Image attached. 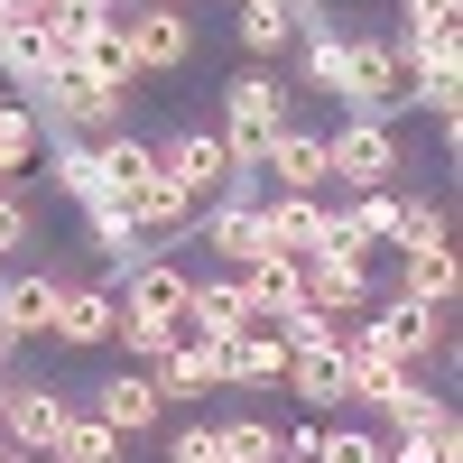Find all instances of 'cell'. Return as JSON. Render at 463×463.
Listing matches in <instances>:
<instances>
[{
  "label": "cell",
  "mask_w": 463,
  "mask_h": 463,
  "mask_svg": "<svg viewBox=\"0 0 463 463\" xmlns=\"http://www.w3.org/2000/svg\"><path fill=\"white\" fill-rule=\"evenodd\" d=\"M279 130H288V84H279V74H260V65H241V74H232V84H222V148H232V167H241V176H260L269 167V148H279Z\"/></svg>",
  "instance_id": "obj_1"
},
{
  "label": "cell",
  "mask_w": 463,
  "mask_h": 463,
  "mask_svg": "<svg viewBox=\"0 0 463 463\" xmlns=\"http://www.w3.org/2000/svg\"><path fill=\"white\" fill-rule=\"evenodd\" d=\"M343 121H399L408 111V65H399V37H343Z\"/></svg>",
  "instance_id": "obj_2"
},
{
  "label": "cell",
  "mask_w": 463,
  "mask_h": 463,
  "mask_svg": "<svg viewBox=\"0 0 463 463\" xmlns=\"http://www.w3.org/2000/svg\"><path fill=\"white\" fill-rule=\"evenodd\" d=\"M353 353H390L399 371H427V353H445V306L371 297L362 316H353Z\"/></svg>",
  "instance_id": "obj_3"
},
{
  "label": "cell",
  "mask_w": 463,
  "mask_h": 463,
  "mask_svg": "<svg viewBox=\"0 0 463 463\" xmlns=\"http://www.w3.org/2000/svg\"><path fill=\"white\" fill-rule=\"evenodd\" d=\"M121 19V47H130V74H176L195 56V19H185V0H130Z\"/></svg>",
  "instance_id": "obj_4"
},
{
  "label": "cell",
  "mask_w": 463,
  "mask_h": 463,
  "mask_svg": "<svg viewBox=\"0 0 463 463\" xmlns=\"http://www.w3.org/2000/svg\"><path fill=\"white\" fill-rule=\"evenodd\" d=\"M297 279H306V306H325V316H362V306H371V250L334 232L325 250L297 260Z\"/></svg>",
  "instance_id": "obj_5"
},
{
  "label": "cell",
  "mask_w": 463,
  "mask_h": 463,
  "mask_svg": "<svg viewBox=\"0 0 463 463\" xmlns=\"http://www.w3.org/2000/svg\"><path fill=\"white\" fill-rule=\"evenodd\" d=\"M325 167H334V185H353V195H380V185L399 176V130L390 121H343V130H325Z\"/></svg>",
  "instance_id": "obj_6"
},
{
  "label": "cell",
  "mask_w": 463,
  "mask_h": 463,
  "mask_svg": "<svg viewBox=\"0 0 463 463\" xmlns=\"http://www.w3.org/2000/svg\"><path fill=\"white\" fill-rule=\"evenodd\" d=\"M158 167H167V176L185 185V204H195V213H204V204L222 195L232 176H241V167H232V148H222L213 130H176V139H158Z\"/></svg>",
  "instance_id": "obj_7"
},
{
  "label": "cell",
  "mask_w": 463,
  "mask_h": 463,
  "mask_svg": "<svg viewBox=\"0 0 463 463\" xmlns=\"http://www.w3.org/2000/svg\"><path fill=\"white\" fill-rule=\"evenodd\" d=\"M65 353H102L111 334H121V297H111L102 279H65V297H56V325H47Z\"/></svg>",
  "instance_id": "obj_8"
},
{
  "label": "cell",
  "mask_w": 463,
  "mask_h": 463,
  "mask_svg": "<svg viewBox=\"0 0 463 463\" xmlns=\"http://www.w3.org/2000/svg\"><path fill=\"white\" fill-rule=\"evenodd\" d=\"M65 417H74V399L56 390V380H10V408H0V436H10L19 454H47V445L65 436Z\"/></svg>",
  "instance_id": "obj_9"
},
{
  "label": "cell",
  "mask_w": 463,
  "mask_h": 463,
  "mask_svg": "<svg viewBox=\"0 0 463 463\" xmlns=\"http://www.w3.org/2000/svg\"><path fill=\"white\" fill-rule=\"evenodd\" d=\"M56 297H65V269H10V279H0V334L37 343L56 325Z\"/></svg>",
  "instance_id": "obj_10"
},
{
  "label": "cell",
  "mask_w": 463,
  "mask_h": 463,
  "mask_svg": "<svg viewBox=\"0 0 463 463\" xmlns=\"http://www.w3.org/2000/svg\"><path fill=\"white\" fill-rule=\"evenodd\" d=\"M56 37H47V19H10V28H0V74H10V102H37V93H47L56 84Z\"/></svg>",
  "instance_id": "obj_11"
},
{
  "label": "cell",
  "mask_w": 463,
  "mask_h": 463,
  "mask_svg": "<svg viewBox=\"0 0 463 463\" xmlns=\"http://www.w3.org/2000/svg\"><path fill=\"white\" fill-rule=\"evenodd\" d=\"M204 362H213V390H260V380H279L288 371V343L250 325V334H232V343H204Z\"/></svg>",
  "instance_id": "obj_12"
},
{
  "label": "cell",
  "mask_w": 463,
  "mask_h": 463,
  "mask_svg": "<svg viewBox=\"0 0 463 463\" xmlns=\"http://www.w3.org/2000/svg\"><path fill=\"white\" fill-rule=\"evenodd\" d=\"M84 417H102L111 436H148L158 427V390H148V371H111V380H93V399H84Z\"/></svg>",
  "instance_id": "obj_13"
},
{
  "label": "cell",
  "mask_w": 463,
  "mask_h": 463,
  "mask_svg": "<svg viewBox=\"0 0 463 463\" xmlns=\"http://www.w3.org/2000/svg\"><path fill=\"white\" fill-rule=\"evenodd\" d=\"M260 222H269V250H288V260H306V250L334 241V204L325 195H269Z\"/></svg>",
  "instance_id": "obj_14"
},
{
  "label": "cell",
  "mask_w": 463,
  "mask_h": 463,
  "mask_svg": "<svg viewBox=\"0 0 463 463\" xmlns=\"http://www.w3.org/2000/svg\"><path fill=\"white\" fill-rule=\"evenodd\" d=\"M232 334H250L241 279H195V297H185V343H232Z\"/></svg>",
  "instance_id": "obj_15"
},
{
  "label": "cell",
  "mask_w": 463,
  "mask_h": 463,
  "mask_svg": "<svg viewBox=\"0 0 463 463\" xmlns=\"http://www.w3.org/2000/svg\"><path fill=\"white\" fill-rule=\"evenodd\" d=\"M260 176H279V195H325V185H334V167H325V130H297V121H288Z\"/></svg>",
  "instance_id": "obj_16"
},
{
  "label": "cell",
  "mask_w": 463,
  "mask_h": 463,
  "mask_svg": "<svg viewBox=\"0 0 463 463\" xmlns=\"http://www.w3.org/2000/svg\"><path fill=\"white\" fill-rule=\"evenodd\" d=\"M343 371H353V353H343V343H297L279 380H288L306 408H343Z\"/></svg>",
  "instance_id": "obj_17"
},
{
  "label": "cell",
  "mask_w": 463,
  "mask_h": 463,
  "mask_svg": "<svg viewBox=\"0 0 463 463\" xmlns=\"http://www.w3.org/2000/svg\"><path fill=\"white\" fill-rule=\"evenodd\" d=\"M47 158H56L47 176H56V185H65V195L84 204V213H93V204H121V185L102 176V148H93V139H47Z\"/></svg>",
  "instance_id": "obj_18"
},
{
  "label": "cell",
  "mask_w": 463,
  "mask_h": 463,
  "mask_svg": "<svg viewBox=\"0 0 463 463\" xmlns=\"http://www.w3.org/2000/svg\"><path fill=\"white\" fill-rule=\"evenodd\" d=\"M148 390H158V408H204V399H213V362H204V343H176L167 362H148Z\"/></svg>",
  "instance_id": "obj_19"
},
{
  "label": "cell",
  "mask_w": 463,
  "mask_h": 463,
  "mask_svg": "<svg viewBox=\"0 0 463 463\" xmlns=\"http://www.w3.org/2000/svg\"><path fill=\"white\" fill-rule=\"evenodd\" d=\"M65 65L84 74V84H102V93H130V84H139V74H130V47H121V19H102L84 47L65 56Z\"/></svg>",
  "instance_id": "obj_20"
},
{
  "label": "cell",
  "mask_w": 463,
  "mask_h": 463,
  "mask_svg": "<svg viewBox=\"0 0 463 463\" xmlns=\"http://www.w3.org/2000/svg\"><path fill=\"white\" fill-rule=\"evenodd\" d=\"M399 213H408V195H399V185H380V195H353V204H343L334 232L371 250V241H399Z\"/></svg>",
  "instance_id": "obj_21"
},
{
  "label": "cell",
  "mask_w": 463,
  "mask_h": 463,
  "mask_svg": "<svg viewBox=\"0 0 463 463\" xmlns=\"http://www.w3.org/2000/svg\"><path fill=\"white\" fill-rule=\"evenodd\" d=\"M37 158H47V121H37L28 102L0 93V176H28Z\"/></svg>",
  "instance_id": "obj_22"
},
{
  "label": "cell",
  "mask_w": 463,
  "mask_h": 463,
  "mask_svg": "<svg viewBox=\"0 0 463 463\" xmlns=\"http://www.w3.org/2000/svg\"><path fill=\"white\" fill-rule=\"evenodd\" d=\"M390 463H463V427H454V399L427 417V427L390 436Z\"/></svg>",
  "instance_id": "obj_23"
},
{
  "label": "cell",
  "mask_w": 463,
  "mask_h": 463,
  "mask_svg": "<svg viewBox=\"0 0 463 463\" xmlns=\"http://www.w3.org/2000/svg\"><path fill=\"white\" fill-rule=\"evenodd\" d=\"M84 241L102 250V269H111V279H121V269H139V260H148V241L130 232V213H121V204H93V213H84Z\"/></svg>",
  "instance_id": "obj_24"
},
{
  "label": "cell",
  "mask_w": 463,
  "mask_h": 463,
  "mask_svg": "<svg viewBox=\"0 0 463 463\" xmlns=\"http://www.w3.org/2000/svg\"><path fill=\"white\" fill-rule=\"evenodd\" d=\"M121 454H130V436H111L102 417H84V408H74V417H65V436L47 445V463H121Z\"/></svg>",
  "instance_id": "obj_25"
},
{
  "label": "cell",
  "mask_w": 463,
  "mask_h": 463,
  "mask_svg": "<svg viewBox=\"0 0 463 463\" xmlns=\"http://www.w3.org/2000/svg\"><path fill=\"white\" fill-rule=\"evenodd\" d=\"M399 297L408 306H454V250H399Z\"/></svg>",
  "instance_id": "obj_26"
},
{
  "label": "cell",
  "mask_w": 463,
  "mask_h": 463,
  "mask_svg": "<svg viewBox=\"0 0 463 463\" xmlns=\"http://www.w3.org/2000/svg\"><path fill=\"white\" fill-rule=\"evenodd\" d=\"M399 10H408L399 47H463V0H399Z\"/></svg>",
  "instance_id": "obj_27"
},
{
  "label": "cell",
  "mask_w": 463,
  "mask_h": 463,
  "mask_svg": "<svg viewBox=\"0 0 463 463\" xmlns=\"http://www.w3.org/2000/svg\"><path fill=\"white\" fill-rule=\"evenodd\" d=\"M130 353V371H148V362H167L176 343H185V325H167V316H121V334H111Z\"/></svg>",
  "instance_id": "obj_28"
},
{
  "label": "cell",
  "mask_w": 463,
  "mask_h": 463,
  "mask_svg": "<svg viewBox=\"0 0 463 463\" xmlns=\"http://www.w3.org/2000/svg\"><path fill=\"white\" fill-rule=\"evenodd\" d=\"M213 445H222V463H279V427L269 417H222Z\"/></svg>",
  "instance_id": "obj_29"
},
{
  "label": "cell",
  "mask_w": 463,
  "mask_h": 463,
  "mask_svg": "<svg viewBox=\"0 0 463 463\" xmlns=\"http://www.w3.org/2000/svg\"><path fill=\"white\" fill-rule=\"evenodd\" d=\"M232 37H241V56H250V65H269V56H288V47H297V19H279V10H241V19H232Z\"/></svg>",
  "instance_id": "obj_30"
},
{
  "label": "cell",
  "mask_w": 463,
  "mask_h": 463,
  "mask_svg": "<svg viewBox=\"0 0 463 463\" xmlns=\"http://www.w3.org/2000/svg\"><path fill=\"white\" fill-rule=\"evenodd\" d=\"M399 380H408V371H399L390 353H353V371H343V399H353V408H380Z\"/></svg>",
  "instance_id": "obj_31"
},
{
  "label": "cell",
  "mask_w": 463,
  "mask_h": 463,
  "mask_svg": "<svg viewBox=\"0 0 463 463\" xmlns=\"http://www.w3.org/2000/svg\"><path fill=\"white\" fill-rule=\"evenodd\" d=\"M436 408H445V390H427V380H417V371L399 380V390H390V399H380V417H390V436H408V427H427V417H436Z\"/></svg>",
  "instance_id": "obj_32"
},
{
  "label": "cell",
  "mask_w": 463,
  "mask_h": 463,
  "mask_svg": "<svg viewBox=\"0 0 463 463\" xmlns=\"http://www.w3.org/2000/svg\"><path fill=\"white\" fill-rule=\"evenodd\" d=\"M399 250H454V213L445 204H408L399 213Z\"/></svg>",
  "instance_id": "obj_33"
},
{
  "label": "cell",
  "mask_w": 463,
  "mask_h": 463,
  "mask_svg": "<svg viewBox=\"0 0 463 463\" xmlns=\"http://www.w3.org/2000/svg\"><path fill=\"white\" fill-rule=\"evenodd\" d=\"M390 454V436H362V427H325V454L316 463H380Z\"/></svg>",
  "instance_id": "obj_34"
},
{
  "label": "cell",
  "mask_w": 463,
  "mask_h": 463,
  "mask_svg": "<svg viewBox=\"0 0 463 463\" xmlns=\"http://www.w3.org/2000/svg\"><path fill=\"white\" fill-rule=\"evenodd\" d=\"M28 232H37V213L19 204V185H0V269L19 260V241H28Z\"/></svg>",
  "instance_id": "obj_35"
},
{
  "label": "cell",
  "mask_w": 463,
  "mask_h": 463,
  "mask_svg": "<svg viewBox=\"0 0 463 463\" xmlns=\"http://www.w3.org/2000/svg\"><path fill=\"white\" fill-rule=\"evenodd\" d=\"M167 463H222V445H213V417H204V427H176V436H167Z\"/></svg>",
  "instance_id": "obj_36"
},
{
  "label": "cell",
  "mask_w": 463,
  "mask_h": 463,
  "mask_svg": "<svg viewBox=\"0 0 463 463\" xmlns=\"http://www.w3.org/2000/svg\"><path fill=\"white\" fill-rule=\"evenodd\" d=\"M241 10H279V19H316L325 0H241Z\"/></svg>",
  "instance_id": "obj_37"
},
{
  "label": "cell",
  "mask_w": 463,
  "mask_h": 463,
  "mask_svg": "<svg viewBox=\"0 0 463 463\" xmlns=\"http://www.w3.org/2000/svg\"><path fill=\"white\" fill-rule=\"evenodd\" d=\"M37 10H47V0H0V19H37Z\"/></svg>",
  "instance_id": "obj_38"
},
{
  "label": "cell",
  "mask_w": 463,
  "mask_h": 463,
  "mask_svg": "<svg viewBox=\"0 0 463 463\" xmlns=\"http://www.w3.org/2000/svg\"><path fill=\"white\" fill-rule=\"evenodd\" d=\"M74 10H121V0H74Z\"/></svg>",
  "instance_id": "obj_39"
},
{
  "label": "cell",
  "mask_w": 463,
  "mask_h": 463,
  "mask_svg": "<svg viewBox=\"0 0 463 463\" xmlns=\"http://www.w3.org/2000/svg\"><path fill=\"white\" fill-rule=\"evenodd\" d=\"M10 353H19V343H10V334H0V371H10Z\"/></svg>",
  "instance_id": "obj_40"
},
{
  "label": "cell",
  "mask_w": 463,
  "mask_h": 463,
  "mask_svg": "<svg viewBox=\"0 0 463 463\" xmlns=\"http://www.w3.org/2000/svg\"><path fill=\"white\" fill-rule=\"evenodd\" d=\"M0 463H19V445H10V436H0Z\"/></svg>",
  "instance_id": "obj_41"
},
{
  "label": "cell",
  "mask_w": 463,
  "mask_h": 463,
  "mask_svg": "<svg viewBox=\"0 0 463 463\" xmlns=\"http://www.w3.org/2000/svg\"><path fill=\"white\" fill-rule=\"evenodd\" d=\"M0 408H10V371H0Z\"/></svg>",
  "instance_id": "obj_42"
},
{
  "label": "cell",
  "mask_w": 463,
  "mask_h": 463,
  "mask_svg": "<svg viewBox=\"0 0 463 463\" xmlns=\"http://www.w3.org/2000/svg\"><path fill=\"white\" fill-rule=\"evenodd\" d=\"M19 463H47V454H19Z\"/></svg>",
  "instance_id": "obj_43"
},
{
  "label": "cell",
  "mask_w": 463,
  "mask_h": 463,
  "mask_svg": "<svg viewBox=\"0 0 463 463\" xmlns=\"http://www.w3.org/2000/svg\"><path fill=\"white\" fill-rule=\"evenodd\" d=\"M380 463H390V454H380Z\"/></svg>",
  "instance_id": "obj_44"
},
{
  "label": "cell",
  "mask_w": 463,
  "mask_h": 463,
  "mask_svg": "<svg viewBox=\"0 0 463 463\" xmlns=\"http://www.w3.org/2000/svg\"><path fill=\"white\" fill-rule=\"evenodd\" d=\"M0 28H10V19H0Z\"/></svg>",
  "instance_id": "obj_45"
}]
</instances>
